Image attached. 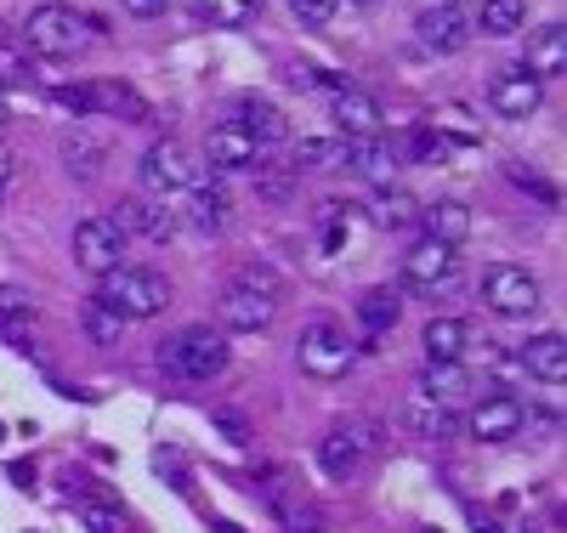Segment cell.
<instances>
[{
    "instance_id": "cell-13",
    "label": "cell",
    "mask_w": 567,
    "mask_h": 533,
    "mask_svg": "<svg viewBox=\"0 0 567 533\" xmlns=\"http://www.w3.org/2000/svg\"><path fill=\"white\" fill-rule=\"evenodd\" d=\"M85 96H91V114H114V120H125V125H142V120H148V103H142V91H131V85H120V80L85 85Z\"/></svg>"
},
{
    "instance_id": "cell-38",
    "label": "cell",
    "mask_w": 567,
    "mask_h": 533,
    "mask_svg": "<svg viewBox=\"0 0 567 533\" xmlns=\"http://www.w3.org/2000/svg\"><path fill=\"white\" fill-rule=\"evenodd\" d=\"M336 7H341V0H290V12H296L307 29H323L329 18H336Z\"/></svg>"
},
{
    "instance_id": "cell-20",
    "label": "cell",
    "mask_w": 567,
    "mask_h": 533,
    "mask_svg": "<svg viewBox=\"0 0 567 533\" xmlns=\"http://www.w3.org/2000/svg\"><path fill=\"white\" fill-rule=\"evenodd\" d=\"M523 69L539 74V80H550V74L567 69V29H561V23L534 29V40H528V63H523Z\"/></svg>"
},
{
    "instance_id": "cell-45",
    "label": "cell",
    "mask_w": 567,
    "mask_h": 533,
    "mask_svg": "<svg viewBox=\"0 0 567 533\" xmlns=\"http://www.w3.org/2000/svg\"><path fill=\"white\" fill-rule=\"evenodd\" d=\"M437 7H454V0H437Z\"/></svg>"
},
{
    "instance_id": "cell-43",
    "label": "cell",
    "mask_w": 567,
    "mask_h": 533,
    "mask_svg": "<svg viewBox=\"0 0 567 533\" xmlns=\"http://www.w3.org/2000/svg\"><path fill=\"white\" fill-rule=\"evenodd\" d=\"M12 120V103H7V91H0V125H7Z\"/></svg>"
},
{
    "instance_id": "cell-28",
    "label": "cell",
    "mask_w": 567,
    "mask_h": 533,
    "mask_svg": "<svg viewBox=\"0 0 567 533\" xmlns=\"http://www.w3.org/2000/svg\"><path fill=\"white\" fill-rule=\"evenodd\" d=\"M369 211H374V227H386V233H398V227H414L420 222V205L409 199L403 187H381L369 199Z\"/></svg>"
},
{
    "instance_id": "cell-33",
    "label": "cell",
    "mask_w": 567,
    "mask_h": 533,
    "mask_svg": "<svg viewBox=\"0 0 567 533\" xmlns=\"http://www.w3.org/2000/svg\"><path fill=\"white\" fill-rule=\"evenodd\" d=\"M80 324H85V335H91L97 347H120V341H125V324H120V318H114L103 301H85Z\"/></svg>"
},
{
    "instance_id": "cell-10",
    "label": "cell",
    "mask_w": 567,
    "mask_h": 533,
    "mask_svg": "<svg viewBox=\"0 0 567 533\" xmlns=\"http://www.w3.org/2000/svg\"><path fill=\"white\" fill-rule=\"evenodd\" d=\"M414 40H420L432 58H454L460 45L471 40V23H465L460 7H425V12L414 18Z\"/></svg>"
},
{
    "instance_id": "cell-29",
    "label": "cell",
    "mask_w": 567,
    "mask_h": 533,
    "mask_svg": "<svg viewBox=\"0 0 567 533\" xmlns=\"http://www.w3.org/2000/svg\"><path fill=\"white\" fill-rule=\"evenodd\" d=\"M523 18H528V0H483L477 29H483L488 40H505V34L523 29Z\"/></svg>"
},
{
    "instance_id": "cell-16",
    "label": "cell",
    "mask_w": 567,
    "mask_h": 533,
    "mask_svg": "<svg viewBox=\"0 0 567 533\" xmlns=\"http://www.w3.org/2000/svg\"><path fill=\"white\" fill-rule=\"evenodd\" d=\"M398 420H403L409 438H420V443H437V438H449V431H454L449 409H443V403H432L425 392H414V398L398 409Z\"/></svg>"
},
{
    "instance_id": "cell-19",
    "label": "cell",
    "mask_w": 567,
    "mask_h": 533,
    "mask_svg": "<svg viewBox=\"0 0 567 533\" xmlns=\"http://www.w3.org/2000/svg\"><path fill=\"white\" fill-rule=\"evenodd\" d=\"M336 125L347 131V142H358V136H374V131H381V109H374L363 91H352V85H336Z\"/></svg>"
},
{
    "instance_id": "cell-6",
    "label": "cell",
    "mask_w": 567,
    "mask_h": 533,
    "mask_svg": "<svg viewBox=\"0 0 567 533\" xmlns=\"http://www.w3.org/2000/svg\"><path fill=\"white\" fill-rule=\"evenodd\" d=\"M74 262L85 273H97V278H109L114 267H125V233H120V222L114 216H85L74 227Z\"/></svg>"
},
{
    "instance_id": "cell-34",
    "label": "cell",
    "mask_w": 567,
    "mask_h": 533,
    "mask_svg": "<svg viewBox=\"0 0 567 533\" xmlns=\"http://www.w3.org/2000/svg\"><path fill=\"white\" fill-rule=\"evenodd\" d=\"M233 289H250V296H261V301H272V307H278V296H284V278H278L272 267H239Z\"/></svg>"
},
{
    "instance_id": "cell-32",
    "label": "cell",
    "mask_w": 567,
    "mask_h": 533,
    "mask_svg": "<svg viewBox=\"0 0 567 533\" xmlns=\"http://www.w3.org/2000/svg\"><path fill=\"white\" fill-rule=\"evenodd\" d=\"M323 171V165H347V136H307L296 148V171Z\"/></svg>"
},
{
    "instance_id": "cell-2",
    "label": "cell",
    "mask_w": 567,
    "mask_h": 533,
    "mask_svg": "<svg viewBox=\"0 0 567 533\" xmlns=\"http://www.w3.org/2000/svg\"><path fill=\"white\" fill-rule=\"evenodd\" d=\"M91 18H80L74 7H34L29 12V23H23V45L29 52H40V58H74V52H85L91 45Z\"/></svg>"
},
{
    "instance_id": "cell-3",
    "label": "cell",
    "mask_w": 567,
    "mask_h": 533,
    "mask_svg": "<svg viewBox=\"0 0 567 533\" xmlns=\"http://www.w3.org/2000/svg\"><path fill=\"white\" fill-rule=\"evenodd\" d=\"M165 369L182 375V380H216L227 369V335L221 329H182L176 341H165Z\"/></svg>"
},
{
    "instance_id": "cell-25",
    "label": "cell",
    "mask_w": 567,
    "mask_h": 533,
    "mask_svg": "<svg viewBox=\"0 0 567 533\" xmlns=\"http://www.w3.org/2000/svg\"><path fill=\"white\" fill-rule=\"evenodd\" d=\"M420 341H425V352H432V363H460L465 347H471V329L460 318H432Z\"/></svg>"
},
{
    "instance_id": "cell-15",
    "label": "cell",
    "mask_w": 567,
    "mask_h": 533,
    "mask_svg": "<svg viewBox=\"0 0 567 533\" xmlns=\"http://www.w3.org/2000/svg\"><path fill=\"white\" fill-rule=\"evenodd\" d=\"M420 227H425V238H432V245L460 250L465 238H471V211H465V205H454V199H443V205H425V211H420Z\"/></svg>"
},
{
    "instance_id": "cell-5",
    "label": "cell",
    "mask_w": 567,
    "mask_h": 533,
    "mask_svg": "<svg viewBox=\"0 0 567 533\" xmlns=\"http://www.w3.org/2000/svg\"><path fill=\"white\" fill-rule=\"evenodd\" d=\"M483 301L499 318H534L539 312V278L523 273V267H511V262H499V267L483 273Z\"/></svg>"
},
{
    "instance_id": "cell-14",
    "label": "cell",
    "mask_w": 567,
    "mask_h": 533,
    "mask_svg": "<svg viewBox=\"0 0 567 533\" xmlns=\"http://www.w3.org/2000/svg\"><path fill=\"white\" fill-rule=\"evenodd\" d=\"M347 171H358L363 182H392V171H398V148L392 142H381V136H358V142H347Z\"/></svg>"
},
{
    "instance_id": "cell-31",
    "label": "cell",
    "mask_w": 567,
    "mask_h": 533,
    "mask_svg": "<svg viewBox=\"0 0 567 533\" xmlns=\"http://www.w3.org/2000/svg\"><path fill=\"white\" fill-rule=\"evenodd\" d=\"M398 312H403V301H398V289H369V296L358 301V318H363V329H369V335H381V329H392V324H398Z\"/></svg>"
},
{
    "instance_id": "cell-11",
    "label": "cell",
    "mask_w": 567,
    "mask_h": 533,
    "mask_svg": "<svg viewBox=\"0 0 567 533\" xmlns=\"http://www.w3.org/2000/svg\"><path fill=\"white\" fill-rule=\"evenodd\" d=\"M205 160H210L216 171H250V165L261 160V148H256V136H250L239 120H221V125H210V136H205Z\"/></svg>"
},
{
    "instance_id": "cell-41",
    "label": "cell",
    "mask_w": 567,
    "mask_h": 533,
    "mask_svg": "<svg viewBox=\"0 0 567 533\" xmlns=\"http://www.w3.org/2000/svg\"><path fill=\"white\" fill-rule=\"evenodd\" d=\"M120 7H125L131 18H159V12L171 7V0H120Z\"/></svg>"
},
{
    "instance_id": "cell-18",
    "label": "cell",
    "mask_w": 567,
    "mask_h": 533,
    "mask_svg": "<svg viewBox=\"0 0 567 533\" xmlns=\"http://www.w3.org/2000/svg\"><path fill=\"white\" fill-rule=\"evenodd\" d=\"M414 392H425L432 403H465L471 398V369L465 363H425V375H420V386Z\"/></svg>"
},
{
    "instance_id": "cell-8",
    "label": "cell",
    "mask_w": 567,
    "mask_h": 533,
    "mask_svg": "<svg viewBox=\"0 0 567 533\" xmlns=\"http://www.w3.org/2000/svg\"><path fill=\"white\" fill-rule=\"evenodd\" d=\"M403 284L420 289V296H449L460 284V256L449 245H432V238H420V245L403 256Z\"/></svg>"
},
{
    "instance_id": "cell-39",
    "label": "cell",
    "mask_w": 567,
    "mask_h": 533,
    "mask_svg": "<svg viewBox=\"0 0 567 533\" xmlns=\"http://www.w3.org/2000/svg\"><path fill=\"white\" fill-rule=\"evenodd\" d=\"M85 527L91 533H131V522L120 511H109V505H85Z\"/></svg>"
},
{
    "instance_id": "cell-23",
    "label": "cell",
    "mask_w": 567,
    "mask_h": 533,
    "mask_svg": "<svg viewBox=\"0 0 567 533\" xmlns=\"http://www.w3.org/2000/svg\"><path fill=\"white\" fill-rule=\"evenodd\" d=\"M221 324H227V329H239V335L267 329V324H272V301L250 296V289H227V296H221Z\"/></svg>"
},
{
    "instance_id": "cell-22",
    "label": "cell",
    "mask_w": 567,
    "mask_h": 533,
    "mask_svg": "<svg viewBox=\"0 0 567 533\" xmlns=\"http://www.w3.org/2000/svg\"><path fill=\"white\" fill-rule=\"evenodd\" d=\"M358 460H363V443H358V431H347V426H336L318 443V465H323V476H336V482H347Z\"/></svg>"
},
{
    "instance_id": "cell-12",
    "label": "cell",
    "mask_w": 567,
    "mask_h": 533,
    "mask_svg": "<svg viewBox=\"0 0 567 533\" xmlns=\"http://www.w3.org/2000/svg\"><path fill=\"white\" fill-rule=\"evenodd\" d=\"M523 420H528V409L516 403V398H483L477 409H471V438H483V443H505V438H516L523 431Z\"/></svg>"
},
{
    "instance_id": "cell-1",
    "label": "cell",
    "mask_w": 567,
    "mask_h": 533,
    "mask_svg": "<svg viewBox=\"0 0 567 533\" xmlns=\"http://www.w3.org/2000/svg\"><path fill=\"white\" fill-rule=\"evenodd\" d=\"M97 301L120 318V324H136V318H159L171 307V278L154 273V267H114L97 289Z\"/></svg>"
},
{
    "instance_id": "cell-40",
    "label": "cell",
    "mask_w": 567,
    "mask_h": 533,
    "mask_svg": "<svg viewBox=\"0 0 567 533\" xmlns=\"http://www.w3.org/2000/svg\"><path fill=\"white\" fill-rule=\"evenodd\" d=\"M216 431H221L227 443H250V420L239 409H216Z\"/></svg>"
},
{
    "instance_id": "cell-42",
    "label": "cell",
    "mask_w": 567,
    "mask_h": 533,
    "mask_svg": "<svg viewBox=\"0 0 567 533\" xmlns=\"http://www.w3.org/2000/svg\"><path fill=\"white\" fill-rule=\"evenodd\" d=\"M7 176H12V154L0 148V187H7Z\"/></svg>"
},
{
    "instance_id": "cell-35",
    "label": "cell",
    "mask_w": 567,
    "mask_h": 533,
    "mask_svg": "<svg viewBox=\"0 0 567 533\" xmlns=\"http://www.w3.org/2000/svg\"><path fill=\"white\" fill-rule=\"evenodd\" d=\"M296 165H261V176H256V187H261V199H272V205H284L296 193Z\"/></svg>"
},
{
    "instance_id": "cell-37",
    "label": "cell",
    "mask_w": 567,
    "mask_h": 533,
    "mask_svg": "<svg viewBox=\"0 0 567 533\" xmlns=\"http://www.w3.org/2000/svg\"><path fill=\"white\" fill-rule=\"evenodd\" d=\"M63 160H69V171H74V176H97L103 142H91V136L80 142V136H69V142H63Z\"/></svg>"
},
{
    "instance_id": "cell-44",
    "label": "cell",
    "mask_w": 567,
    "mask_h": 533,
    "mask_svg": "<svg viewBox=\"0 0 567 533\" xmlns=\"http://www.w3.org/2000/svg\"><path fill=\"white\" fill-rule=\"evenodd\" d=\"M290 533H323V527H318V516H312V522H301V527H290Z\"/></svg>"
},
{
    "instance_id": "cell-24",
    "label": "cell",
    "mask_w": 567,
    "mask_h": 533,
    "mask_svg": "<svg viewBox=\"0 0 567 533\" xmlns=\"http://www.w3.org/2000/svg\"><path fill=\"white\" fill-rule=\"evenodd\" d=\"M239 114H245L239 125L256 136V148H278V142L290 136V120H284L272 103H261V96H245V103H239Z\"/></svg>"
},
{
    "instance_id": "cell-36",
    "label": "cell",
    "mask_w": 567,
    "mask_h": 533,
    "mask_svg": "<svg viewBox=\"0 0 567 533\" xmlns=\"http://www.w3.org/2000/svg\"><path fill=\"white\" fill-rule=\"evenodd\" d=\"M199 12L216 18V23H227V29H239V23H250L261 12V0H199Z\"/></svg>"
},
{
    "instance_id": "cell-30",
    "label": "cell",
    "mask_w": 567,
    "mask_h": 533,
    "mask_svg": "<svg viewBox=\"0 0 567 533\" xmlns=\"http://www.w3.org/2000/svg\"><path fill=\"white\" fill-rule=\"evenodd\" d=\"M267 505L278 511V522H284V527L312 522V511H307V500H301V489H296L290 476H272V482H267Z\"/></svg>"
},
{
    "instance_id": "cell-17",
    "label": "cell",
    "mask_w": 567,
    "mask_h": 533,
    "mask_svg": "<svg viewBox=\"0 0 567 533\" xmlns=\"http://www.w3.org/2000/svg\"><path fill=\"white\" fill-rule=\"evenodd\" d=\"M227 216H233V199H227L216 182L187 187V227H194V233H221Z\"/></svg>"
},
{
    "instance_id": "cell-27",
    "label": "cell",
    "mask_w": 567,
    "mask_h": 533,
    "mask_svg": "<svg viewBox=\"0 0 567 533\" xmlns=\"http://www.w3.org/2000/svg\"><path fill=\"white\" fill-rule=\"evenodd\" d=\"M29 335H34V301L23 289H0V341L23 347Z\"/></svg>"
},
{
    "instance_id": "cell-26",
    "label": "cell",
    "mask_w": 567,
    "mask_h": 533,
    "mask_svg": "<svg viewBox=\"0 0 567 533\" xmlns=\"http://www.w3.org/2000/svg\"><path fill=\"white\" fill-rule=\"evenodd\" d=\"M114 222H120L125 238H131V233H142V238H171V227H176V216L159 211V205H148V199H125Z\"/></svg>"
},
{
    "instance_id": "cell-7",
    "label": "cell",
    "mask_w": 567,
    "mask_h": 533,
    "mask_svg": "<svg viewBox=\"0 0 567 533\" xmlns=\"http://www.w3.org/2000/svg\"><path fill=\"white\" fill-rule=\"evenodd\" d=\"M142 187L148 193H187V187H199V160L182 148V142H154L148 154H142Z\"/></svg>"
},
{
    "instance_id": "cell-9",
    "label": "cell",
    "mask_w": 567,
    "mask_h": 533,
    "mask_svg": "<svg viewBox=\"0 0 567 533\" xmlns=\"http://www.w3.org/2000/svg\"><path fill=\"white\" fill-rule=\"evenodd\" d=\"M539 103H545V80L528 74V69H499L488 80V109L499 120H534Z\"/></svg>"
},
{
    "instance_id": "cell-21",
    "label": "cell",
    "mask_w": 567,
    "mask_h": 533,
    "mask_svg": "<svg viewBox=\"0 0 567 533\" xmlns=\"http://www.w3.org/2000/svg\"><path fill=\"white\" fill-rule=\"evenodd\" d=\"M523 369H528L534 380L561 386V380H567V341H561V335H534V341L523 347Z\"/></svg>"
},
{
    "instance_id": "cell-4",
    "label": "cell",
    "mask_w": 567,
    "mask_h": 533,
    "mask_svg": "<svg viewBox=\"0 0 567 533\" xmlns=\"http://www.w3.org/2000/svg\"><path fill=\"white\" fill-rule=\"evenodd\" d=\"M301 369L318 375V380H341L352 369V335L329 318H312L301 329Z\"/></svg>"
}]
</instances>
